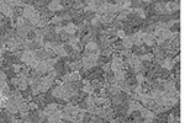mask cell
I'll return each instance as SVG.
<instances>
[{"label":"cell","instance_id":"cell-1","mask_svg":"<svg viewBox=\"0 0 185 123\" xmlns=\"http://www.w3.org/2000/svg\"><path fill=\"white\" fill-rule=\"evenodd\" d=\"M35 58H36V57H35L33 51H25V52H22V56H21L20 60L27 65V64H29L32 59H35Z\"/></svg>","mask_w":185,"mask_h":123},{"label":"cell","instance_id":"cell-2","mask_svg":"<svg viewBox=\"0 0 185 123\" xmlns=\"http://www.w3.org/2000/svg\"><path fill=\"white\" fill-rule=\"evenodd\" d=\"M36 12V8L31 4L29 5H25L24 6V11H22V16L26 19V20H30V17L33 15V14Z\"/></svg>","mask_w":185,"mask_h":123},{"label":"cell","instance_id":"cell-3","mask_svg":"<svg viewBox=\"0 0 185 123\" xmlns=\"http://www.w3.org/2000/svg\"><path fill=\"white\" fill-rule=\"evenodd\" d=\"M174 62H173V58L171 57H169V56H165L164 57V59L162 60V64H161V66L162 68H164V69H168V70H171L174 68Z\"/></svg>","mask_w":185,"mask_h":123},{"label":"cell","instance_id":"cell-4","mask_svg":"<svg viewBox=\"0 0 185 123\" xmlns=\"http://www.w3.org/2000/svg\"><path fill=\"white\" fill-rule=\"evenodd\" d=\"M165 11H167V14L179 11V3H177V2H168V3H165Z\"/></svg>","mask_w":185,"mask_h":123},{"label":"cell","instance_id":"cell-5","mask_svg":"<svg viewBox=\"0 0 185 123\" xmlns=\"http://www.w3.org/2000/svg\"><path fill=\"white\" fill-rule=\"evenodd\" d=\"M48 10L51 11V12H57V11H59V10H63V6H62V4L59 3V2H56V0H52V2H49V4H48Z\"/></svg>","mask_w":185,"mask_h":123},{"label":"cell","instance_id":"cell-6","mask_svg":"<svg viewBox=\"0 0 185 123\" xmlns=\"http://www.w3.org/2000/svg\"><path fill=\"white\" fill-rule=\"evenodd\" d=\"M153 6H154V11H155V15L157 16H161V15H164V14H167V11H165V4L158 2Z\"/></svg>","mask_w":185,"mask_h":123},{"label":"cell","instance_id":"cell-7","mask_svg":"<svg viewBox=\"0 0 185 123\" xmlns=\"http://www.w3.org/2000/svg\"><path fill=\"white\" fill-rule=\"evenodd\" d=\"M63 29H64V31L67 32L68 35H75V32H77V30H78L77 26H75L73 22H68L67 26L63 27Z\"/></svg>","mask_w":185,"mask_h":123},{"label":"cell","instance_id":"cell-8","mask_svg":"<svg viewBox=\"0 0 185 123\" xmlns=\"http://www.w3.org/2000/svg\"><path fill=\"white\" fill-rule=\"evenodd\" d=\"M61 119H62V113H61L58 110H57L55 113H52L51 116L47 117V121H48V122H59Z\"/></svg>","mask_w":185,"mask_h":123},{"label":"cell","instance_id":"cell-9","mask_svg":"<svg viewBox=\"0 0 185 123\" xmlns=\"http://www.w3.org/2000/svg\"><path fill=\"white\" fill-rule=\"evenodd\" d=\"M99 48L96 41H89L88 43H85V49H88L89 52H95Z\"/></svg>","mask_w":185,"mask_h":123},{"label":"cell","instance_id":"cell-10","mask_svg":"<svg viewBox=\"0 0 185 123\" xmlns=\"http://www.w3.org/2000/svg\"><path fill=\"white\" fill-rule=\"evenodd\" d=\"M104 80L106 81V83H109V84H115L116 83V80H115V73L111 72V70H109L106 74H105Z\"/></svg>","mask_w":185,"mask_h":123},{"label":"cell","instance_id":"cell-11","mask_svg":"<svg viewBox=\"0 0 185 123\" xmlns=\"http://www.w3.org/2000/svg\"><path fill=\"white\" fill-rule=\"evenodd\" d=\"M121 42H122V46H124V48L131 49L132 47H133V42H132V39L130 38V36H126L125 38H122V39H121Z\"/></svg>","mask_w":185,"mask_h":123},{"label":"cell","instance_id":"cell-12","mask_svg":"<svg viewBox=\"0 0 185 123\" xmlns=\"http://www.w3.org/2000/svg\"><path fill=\"white\" fill-rule=\"evenodd\" d=\"M39 19H41V15H39V14H38V11H36L35 14H33V15L30 17V23H32L33 26H36L37 23H38V21H39Z\"/></svg>","mask_w":185,"mask_h":123},{"label":"cell","instance_id":"cell-13","mask_svg":"<svg viewBox=\"0 0 185 123\" xmlns=\"http://www.w3.org/2000/svg\"><path fill=\"white\" fill-rule=\"evenodd\" d=\"M82 90H83L85 94H89V95H92V94L95 92V88L92 86L91 84H88V85H83Z\"/></svg>","mask_w":185,"mask_h":123},{"label":"cell","instance_id":"cell-14","mask_svg":"<svg viewBox=\"0 0 185 123\" xmlns=\"http://www.w3.org/2000/svg\"><path fill=\"white\" fill-rule=\"evenodd\" d=\"M158 38H162V39H164V41H168V39H170L171 38V31L170 30H163L162 31V33H161V36L158 37Z\"/></svg>","mask_w":185,"mask_h":123},{"label":"cell","instance_id":"cell-15","mask_svg":"<svg viewBox=\"0 0 185 123\" xmlns=\"http://www.w3.org/2000/svg\"><path fill=\"white\" fill-rule=\"evenodd\" d=\"M135 78H136L137 84H143V83H144V80H146V76H144V74H142V73H137V74H135Z\"/></svg>","mask_w":185,"mask_h":123},{"label":"cell","instance_id":"cell-16","mask_svg":"<svg viewBox=\"0 0 185 123\" xmlns=\"http://www.w3.org/2000/svg\"><path fill=\"white\" fill-rule=\"evenodd\" d=\"M62 21H63V20H62V17H61L59 15H58V16H53V17L49 20V22H51L52 25H56V26H57V25H61Z\"/></svg>","mask_w":185,"mask_h":123},{"label":"cell","instance_id":"cell-17","mask_svg":"<svg viewBox=\"0 0 185 123\" xmlns=\"http://www.w3.org/2000/svg\"><path fill=\"white\" fill-rule=\"evenodd\" d=\"M127 35H126V31L125 30H117V32H116V37L117 38H120V39H122V38H125Z\"/></svg>","mask_w":185,"mask_h":123},{"label":"cell","instance_id":"cell-18","mask_svg":"<svg viewBox=\"0 0 185 123\" xmlns=\"http://www.w3.org/2000/svg\"><path fill=\"white\" fill-rule=\"evenodd\" d=\"M142 5V0H131V8H140Z\"/></svg>","mask_w":185,"mask_h":123},{"label":"cell","instance_id":"cell-19","mask_svg":"<svg viewBox=\"0 0 185 123\" xmlns=\"http://www.w3.org/2000/svg\"><path fill=\"white\" fill-rule=\"evenodd\" d=\"M37 108H38V105H37V103H35V102H30V103H29V110L36 111Z\"/></svg>","mask_w":185,"mask_h":123},{"label":"cell","instance_id":"cell-20","mask_svg":"<svg viewBox=\"0 0 185 123\" xmlns=\"http://www.w3.org/2000/svg\"><path fill=\"white\" fill-rule=\"evenodd\" d=\"M142 3H144V4H151L152 0H142Z\"/></svg>","mask_w":185,"mask_h":123},{"label":"cell","instance_id":"cell-21","mask_svg":"<svg viewBox=\"0 0 185 123\" xmlns=\"http://www.w3.org/2000/svg\"><path fill=\"white\" fill-rule=\"evenodd\" d=\"M122 2H124V0H114V3H115V4H121Z\"/></svg>","mask_w":185,"mask_h":123},{"label":"cell","instance_id":"cell-22","mask_svg":"<svg viewBox=\"0 0 185 123\" xmlns=\"http://www.w3.org/2000/svg\"><path fill=\"white\" fill-rule=\"evenodd\" d=\"M3 63H4V59H3L2 57H0V66H2V65H3Z\"/></svg>","mask_w":185,"mask_h":123}]
</instances>
